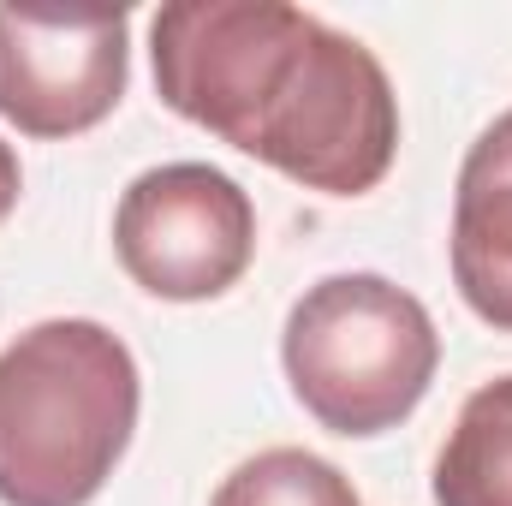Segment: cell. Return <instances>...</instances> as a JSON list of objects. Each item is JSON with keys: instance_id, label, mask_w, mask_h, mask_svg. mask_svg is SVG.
I'll use <instances>...</instances> for the list:
<instances>
[{"instance_id": "6da1fadb", "label": "cell", "mask_w": 512, "mask_h": 506, "mask_svg": "<svg viewBox=\"0 0 512 506\" xmlns=\"http://www.w3.org/2000/svg\"><path fill=\"white\" fill-rule=\"evenodd\" d=\"M161 102L304 191L364 197L399 149L382 60L286 0H173L149 24Z\"/></svg>"}, {"instance_id": "7a4b0ae2", "label": "cell", "mask_w": 512, "mask_h": 506, "mask_svg": "<svg viewBox=\"0 0 512 506\" xmlns=\"http://www.w3.org/2000/svg\"><path fill=\"white\" fill-rule=\"evenodd\" d=\"M137 358L90 322L54 316L0 352V501L90 506L137 429Z\"/></svg>"}, {"instance_id": "3957f363", "label": "cell", "mask_w": 512, "mask_h": 506, "mask_svg": "<svg viewBox=\"0 0 512 506\" xmlns=\"http://www.w3.org/2000/svg\"><path fill=\"white\" fill-rule=\"evenodd\" d=\"M298 405L334 435H382L417 411L441 364V334L405 286L382 274L316 280L280 334Z\"/></svg>"}, {"instance_id": "277c9868", "label": "cell", "mask_w": 512, "mask_h": 506, "mask_svg": "<svg viewBox=\"0 0 512 506\" xmlns=\"http://www.w3.org/2000/svg\"><path fill=\"white\" fill-rule=\"evenodd\" d=\"M114 251L155 298H221L256 256V209L233 173L209 161H167L126 185L114 209Z\"/></svg>"}, {"instance_id": "5b68a950", "label": "cell", "mask_w": 512, "mask_h": 506, "mask_svg": "<svg viewBox=\"0 0 512 506\" xmlns=\"http://www.w3.org/2000/svg\"><path fill=\"white\" fill-rule=\"evenodd\" d=\"M131 78L126 12L0 6V120L24 137H78L102 126Z\"/></svg>"}, {"instance_id": "8992f818", "label": "cell", "mask_w": 512, "mask_h": 506, "mask_svg": "<svg viewBox=\"0 0 512 506\" xmlns=\"http://www.w3.org/2000/svg\"><path fill=\"white\" fill-rule=\"evenodd\" d=\"M453 280L489 328L512 334V114L483 131L459 167Z\"/></svg>"}, {"instance_id": "52a82bcc", "label": "cell", "mask_w": 512, "mask_h": 506, "mask_svg": "<svg viewBox=\"0 0 512 506\" xmlns=\"http://www.w3.org/2000/svg\"><path fill=\"white\" fill-rule=\"evenodd\" d=\"M435 506H512V376L483 381L435 459Z\"/></svg>"}, {"instance_id": "ba28073f", "label": "cell", "mask_w": 512, "mask_h": 506, "mask_svg": "<svg viewBox=\"0 0 512 506\" xmlns=\"http://www.w3.org/2000/svg\"><path fill=\"white\" fill-rule=\"evenodd\" d=\"M209 506H358V489L340 465L304 453V447H268L245 459Z\"/></svg>"}, {"instance_id": "9c48e42d", "label": "cell", "mask_w": 512, "mask_h": 506, "mask_svg": "<svg viewBox=\"0 0 512 506\" xmlns=\"http://www.w3.org/2000/svg\"><path fill=\"white\" fill-rule=\"evenodd\" d=\"M18 191H24V173H18V155H12V143L0 137V221L18 209Z\"/></svg>"}]
</instances>
